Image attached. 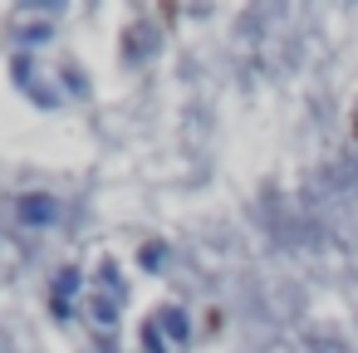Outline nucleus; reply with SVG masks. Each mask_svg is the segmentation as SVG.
Instances as JSON below:
<instances>
[]
</instances>
